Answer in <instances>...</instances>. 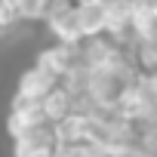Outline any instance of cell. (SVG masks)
<instances>
[{"instance_id":"obj_1","label":"cell","mask_w":157,"mask_h":157,"mask_svg":"<svg viewBox=\"0 0 157 157\" xmlns=\"http://www.w3.org/2000/svg\"><path fill=\"white\" fill-rule=\"evenodd\" d=\"M56 43H80V25H77V6L74 0H49V6L40 19Z\"/></svg>"},{"instance_id":"obj_2","label":"cell","mask_w":157,"mask_h":157,"mask_svg":"<svg viewBox=\"0 0 157 157\" xmlns=\"http://www.w3.org/2000/svg\"><path fill=\"white\" fill-rule=\"evenodd\" d=\"M40 123H46V117L40 111V99H25V96L16 93L13 102H10V114H6V132H10V139H16L25 129H34Z\"/></svg>"},{"instance_id":"obj_3","label":"cell","mask_w":157,"mask_h":157,"mask_svg":"<svg viewBox=\"0 0 157 157\" xmlns=\"http://www.w3.org/2000/svg\"><path fill=\"white\" fill-rule=\"evenodd\" d=\"M52 148H56V139L49 123L25 129L22 136L13 139V157H52Z\"/></svg>"},{"instance_id":"obj_4","label":"cell","mask_w":157,"mask_h":157,"mask_svg":"<svg viewBox=\"0 0 157 157\" xmlns=\"http://www.w3.org/2000/svg\"><path fill=\"white\" fill-rule=\"evenodd\" d=\"M37 68H43L46 74H52L56 80H62V77L77 65V43H52V46H43L37 52Z\"/></svg>"},{"instance_id":"obj_5","label":"cell","mask_w":157,"mask_h":157,"mask_svg":"<svg viewBox=\"0 0 157 157\" xmlns=\"http://www.w3.org/2000/svg\"><path fill=\"white\" fill-rule=\"evenodd\" d=\"M56 83H59V80H56L52 74H46L43 68L31 65V68H25V71L19 74L16 93H19V96H25V99H43V96H46Z\"/></svg>"},{"instance_id":"obj_6","label":"cell","mask_w":157,"mask_h":157,"mask_svg":"<svg viewBox=\"0 0 157 157\" xmlns=\"http://www.w3.org/2000/svg\"><path fill=\"white\" fill-rule=\"evenodd\" d=\"M77 6V25H80V37H99L108 28V16H105V3L93 0V3H74Z\"/></svg>"},{"instance_id":"obj_7","label":"cell","mask_w":157,"mask_h":157,"mask_svg":"<svg viewBox=\"0 0 157 157\" xmlns=\"http://www.w3.org/2000/svg\"><path fill=\"white\" fill-rule=\"evenodd\" d=\"M40 111H43L46 123H56L59 117H65V114L71 111V93H68L62 83H56V86L40 99Z\"/></svg>"},{"instance_id":"obj_8","label":"cell","mask_w":157,"mask_h":157,"mask_svg":"<svg viewBox=\"0 0 157 157\" xmlns=\"http://www.w3.org/2000/svg\"><path fill=\"white\" fill-rule=\"evenodd\" d=\"M49 6V0H13V10L22 25H37Z\"/></svg>"},{"instance_id":"obj_9","label":"cell","mask_w":157,"mask_h":157,"mask_svg":"<svg viewBox=\"0 0 157 157\" xmlns=\"http://www.w3.org/2000/svg\"><path fill=\"white\" fill-rule=\"evenodd\" d=\"M111 157H154V151H145V148L126 142V145H111Z\"/></svg>"},{"instance_id":"obj_10","label":"cell","mask_w":157,"mask_h":157,"mask_svg":"<svg viewBox=\"0 0 157 157\" xmlns=\"http://www.w3.org/2000/svg\"><path fill=\"white\" fill-rule=\"evenodd\" d=\"M74 3H93V0H74Z\"/></svg>"}]
</instances>
